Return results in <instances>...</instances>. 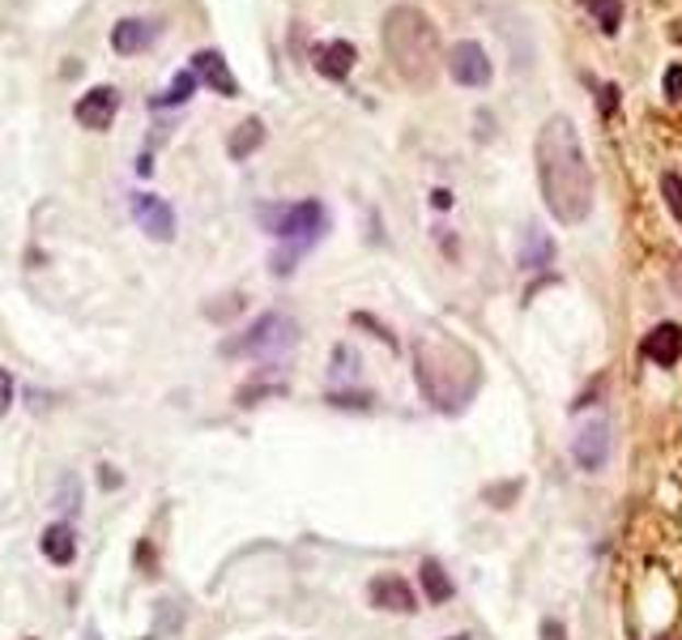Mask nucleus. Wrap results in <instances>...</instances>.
Returning <instances> with one entry per match:
<instances>
[{"mask_svg":"<svg viewBox=\"0 0 682 640\" xmlns=\"http://www.w3.org/2000/svg\"><path fill=\"white\" fill-rule=\"evenodd\" d=\"M533 159H537V184L542 201L563 227H580L593 209V171L589 155L580 146V133L567 116H551L537 128L533 141Z\"/></svg>","mask_w":682,"mask_h":640,"instance_id":"nucleus-1","label":"nucleus"},{"mask_svg":"<svg viewBox=\"0 0 682 640\" xmlns=\"http://www.w3.org/2000/svg\"><path fill=\"white\" fill-rule=\"evenodd\" d=\"M414 380L440 414H461L482 389L478 355L448 333H423L414 342Z\"/></svg>","mask_w":682,"mask_h":640,"instance_id":"nucleus-2","label":"nucleus"},{"mask_svg":"<svg viewBox=\"0 0 682 640\" xmlns=\"http://www.w3.org/2000/svg\"><path fill=\"white\" fill-rule=\"evenodd\" d=\"M380 43H384V56L393 65V73L414 85V90H427L431 81L440 78L443 52H440V31L436 22L414 9V4H393L384 13V31H380Z\"/></svg>","mask_w":682,"mask_h":640,"instance_id":"nucleus-3","label":"nucleus"},{"mask_svg":"<svg viewBox=\"0 0 682 640\" xmlns=\"http://www.w3.org/2000/svg\"><path fill=\"white\" fill-rule=\"evenodd\" d=\"M294 346H299V324L281 312H265V317L252 320L240 338H227L222 355L227 359H240V355L243 359H278Z\"/></svg>","mask_w":682,"mask_h":640,"instance_id":"nucleus-4","label":"nucleus"},{"mask_svg":"<svg viewBox=\"0 0 682 640\" xmlns=\"http://www.w3.org/2000/svg\"><path fill=\"white\" fill-rule=\"evenodd\" d=\"M265 218H269V236L290 243L294 252H303L308 243H316V236L324 231L321 201H294V205H281V209H265Z\"/></svg>","mask_w":682,"mask_h":640,"instance_id":"nucleus-5","label":"nucleus"},{"mask_svg":"<svg viewBox=\"0 0 682 640\" xmlns=\"http://www.w3.org/2000/svg\"><path fill=\"white\" fill-rule=\"evenodd\" d=\"M120 112V90L116 85H90L73 103V121L85 128V133H107L112 121Z\"/></svg>","mask_w":682,"mask_h":640,"instance_id":"nucleus-6","label":"nucleus"},{"mask_svg":"<svg viewBox=\"0 0 682 640\" xmlns=\"http://www.w3.org/2000/svg\"><path fill=\"white\" fill-rule=\"evenodd\" d=\"M132 218H137V227L154 243L175 240V209L162 197H154V193H137L132 197Z\"/></svg>","mask_w":682,"mask_h":640,"instance_id":"nucleus-7","label":"nucleus"},{"mask_svg":"<svg viewBox=\"0 0 682 640\" xmlns=\"http://www.w3.org/2000/svg\"><path fill=\"white\" fill-rule=\"evenodd\" d=\"M448 73H452V81L456 85H486L490 81V60H486V47L474 39L456 43L452 52H448Z\"/></svg>","mask_w":682,"mask_h":640,"instance_id":"nucleus-8","label":"nucleus"},{"mask_svg":"<svg viewBox=\"0 0 682 640\" xmlns=\"http://www.w3.org/2000/svg\"><path fill=\"white\" fill-rule=\"evenodd\" d=\"M571 457H576V466L585 470V475H598L605 461H610V423H589V427H580L576 432V441H571Z\"/></svg>","mask_w":682,"mask_h":640,"instance_id":"nucleus-9","label":"nucleus"},{"mask_svg":"<svg viewBox=\"0 0 682 640\" xmlns=\"http://www.w3.org/2000/svg\"><path fill=\"white\" fill-rule=\"evenodd\" d=\"M367 602H371L375 610H393V615H414V610H418V598H414L409 581L393 576V572H384V576H375V581L367 585Z\"/></svg>","mask_w":682,"mask_h":640,"instance_id":"nucleus-10","label":"nucleus"},{"mask_svg":"<svg viewBox=\"0 0 682 640\" xmlns=\"http://www.w3.org/2000/svg\"><path fill=\"white\" fill-rule=\"evenodd\" d=\"M193 73H197V81H205L213 94H222V99H235V94H240V81H235L227 56H222L218 47H205V52L193 56Z\"/></svg>","mask_w":682,"mask_h":640,"instance_id":"nucleus-11","label":"nucleus"},{"mask_svg":"<svg viewBox=\"0 0 682 640\" xmlns=\"http://www.w3.org/2000/svg\"><path fill=\"white\" fill-rule=\"evenodd\" d=\"M154 39H159V22H150V18H120L112 26V47L120 56H137V52H146Z\"/></svg>","mask_w":682,"mask_h":640,"instance_id":"nucleus-12","label":"nucleus"},{"mask_svg":"<svg viewBox=\"0 0 682 640\" xmlns=\"http://www.w3.org/2000/svg\"><path fill=\"white\" fill-rule=\"evenodd\" d=\"M39 551L47 563H56V568H69V563L78 560V534H73V525L69 521H56V525H47L39 538Z\"/></svg>","mask_w":682,"mask_h":640,"instance_id":"nucleus-13","label":"nucleus"},{"mask_svg":"<svg viewBox=\"0 0 682 640\" xmlns=\"http://www.w3.org/2000/svg\"><path fill=\"white\" fill-rule=\"evenodd\" d=\"M312 60H316V73H324L328 81H346L350 69H355V60H359V52H355V43L333 39V43H321Z\"/></svg>","mask_w":682,"mask_h":640,"instance_id":"nucleus-14","label":"nucleus"},{"mask_svg":"<svg viewBox=\"0 0 682 640\" xmlns=\"http://www.w3.org/2000/svg\"><path fill=\"white\" fill-rule=\"evenodd\" d=\"M644 355L657 363V367H674V363L682 359V324H674V320L657 324V329L644 338Z\"/></svg>","mask_w":682,"mask_h":640,"instance_id":"nucleus-15","label":"nucleus"},{"mask_svg":"<svg viewBox=\"0 0 682 640\" xmlns=\"http://www.w3.org/2000/svg\"><path fill=\"white\" fill-rule=\"evenodd\" d=\"M261 146H265V124L256 121V116H247V121H243L240 128L231 133V141H227V155H231L235 162H243L247 155H256Z\"/></svg>","mask_w":682,"mask_h":640,"instance_id":"nucleus-16","label":"nucleus"},{"mask_svg":"<svg viewBox=\"0 0 682 640\" xmlns=\"http://www.w3.org/2000/svg\"><path fill=\"white\" fill-rule=\"evenodd\" d=\"M418 581H423V594H427V602H448L452 598V576L443 572L440 560H423V568H418Z\"/></svg>","mask_w":682,"mask_h":640,"instance_id":"nucleus-17","label":"nucleus"},{"mask_svg":"<svg viewBox=\"0 0 682 640\" xmlns=\"http://www.w3.org/2000/svg\"><path fill=\"white\" fill-rule=\"evenodd\" d=\"M551 256H555V243L546 240V236H542L537 227H529V231H524L521 265H524V270H542V265H546Z\"/></svg>","mask_w":682,"mask_h":640,"instance_id":"nucleus-18","label":"nucleus"},{"mask_svg":"<svg viewBox=\"0 0 682 640\" xmlns=\"http://www.w3.org/2000/svg\"><path fill=\"white\" fill-rule=\"evenodd\" d=\"M193 90H197V73H193V69H184V73H175V81H171L159 99H154V107H180V103H188V99H193Z\"/></svg>","mask_w":682,"mask_h":640,"instance_id":"nucleus-19","label":"nucleus"},{"mask_svg":"<svg viewBox=\"0 0 682 640\" xmlns=\"http://www.w3.org/2000/svg\"><path fill=\"white\" fill-rule=\"evenodd\" d=\"M598 22H602L605 35H614L619 31V22H623V0H580Z\"/></svg>","mask_w":682,"mask_h":640,"instance_id":"nucleus-20","label":"nucleus"},{"mask_svg":"<svg viewBox=\"0 0 682 640\" xmlns=\"http://www.w3.org/2000/svg\"><path fill=\"white\" fill-rule=\"evenodd\" d=\"M661 193H666V205H670V214L682 222V175H674V171H666L661 175Z\"/></svg>","mask_w":682,"mask_h":640,"instance_id":"nucleus-21","label":"nucleus"},{"mask_svg":"<svg viewBox=\"0 0 682 640\" xmlns=\"http://www.w3.org/2000/svg\"><path fill=\"white\" fill-rule=\"evenodd\" d=\"M9 401H13V376H9V367H0V414L9 410Z\"/></svg>","mask_w":682,"mask_h":640,"instance_id":"nucleus-22","label":"nucleus"},{"mask_svg":"<svg viewBox=\"0 0 682 640\" xmlns=\"http://www.w3.org/2000/svg\"><path fill=\"white\" fill-rule=\"evenodd\" d=\"M666 94H670V99H682V65L666 69Z\"/></svg>","mask_w":682,"mask_h":640,"instance_id":"nucleus-23","label":"nucleus"},{"mask_svg":"<svg viewBox=\"0 0 682 640\" xmlns=\"http://www.w3.org/2000/svg\"><path fill=\"white\" fill-rule=\"evenodd\" d=\"M542 640H567V628L559 619H542Z\"/></svg>","mask_w":682,"mask_h":640,"instance_id":"nucleus-24","label":"nucleus"},{"mask_svg":"<svg viewBox=\"0 0 682 640\" xmlns=\"http://www.w3.org/2000/svg\"><path fill=\"white\" fill-rule=\"evenodd\" d=\"M99 482H103V487H120V475H112V466H103V470H99Z\"/></svg>","mask_w":682,"mask_h":640,"instance_id":"nucleus-25","label":"nucleus"},{"mask_svg":"<svg viewBox=\"0 0 682 640\" xmlns=\"http://www.w3.org/2000/svg\"><path fill=\"white\" fill-rule=\"evenodd\" d=\"M436 205H440V209H448V205H452V193H443V188H440V193H436Z\"/></svg>","mask_w":682,"mask_h":640,"instance_id":"nucleus-26","label":"nucleus"},{"mask_svg":"<svg viewBox=\"0 0 682 640\" xmlns=\"http://www.w3.org/2000/svg\"><path fill=\"white\" fill-rule=\"evenodd\" d=\"M661 640H682V637H661Z\"/></svg>","mask_w":682,"mask_h":640,"instance_id":"nucleus-27","label":"nucleus"}]
</instances>
